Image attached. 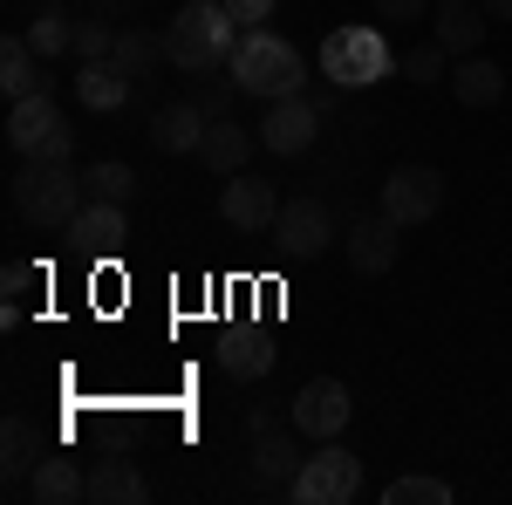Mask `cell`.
Here are the masks:
<instances>
[{"instance_id":"cell-1","label":"cell","mask_w":512,"mask_h":505,"mask_svg":"<svg viewBox=\"0 0 512 505\" xmlns=\"http://www.w3.org/2000/svg\"><path fill=\"white\" fill-rule=\"evenodd\" d=\"M14 219L21 226H35V233H69V219H76L82 205H89V185H82V171L69 157H21V171H14Z\"/></svg>"},{"instance_id":"cell-2","label":"cell","mask_w":512,"mask_h":505,"mask_svg":"<svg viewBox=\"0 0 512 505\" xmlns=\"http://www.w3.org/2000/svg\"><path fill=\"white\" fill-rule=\"evenodd\" d=\"M239 35H246V28L226 14V0H192L185 14L164 21V62L185 69V76H212L219 62H233Z\"/></svg>"},{"instance_id":"cell-3","label":"cell","mask_w":512,"mask_h":505,"mask_svg":"<svg viewBox=\"0 0 512 505\" xmlns=\"http://www.w3.org/2000/svg\"><path fill=\"white\" fill-rule=\"evenodd\" d=\"M226 76H233L246 96L280 103V96H301V89H308V62H301L294 41L267 35V28H246L239 48H233V62H226Z\"/></svg>"},{"instance_id":"cell-4","label":"cell","mask_w":512,"mask_h":505,"mask_svg":"<svg viewBox=\"0 0 512 505\" xmlns=\"http://www.w3.org/2000/svg\"><path fill=\"white\" fill-rule=\"evenodd\" d=\"M390 69H396V55L376 28H328L321 35V76L335 89H376Z\"/></svg>"},{"instance_id":"cell-5","label":"cell","mask_w":512,"mask_h":505,"mask_svg":"<svg viewBox=\"0 0 512 505\" xmlns=\"http://www.w3.org/2000/svg\"><path fill=\"white\" fill-rule=\"evenodd\" d=\"M7 144H14V157H69L76 130H69V117H62V103L41 89V96L7 103Z\"/></svg>"},{"instance_id":"cell-6","label":"cell","mask_w":512,"mask_h":505,"mask_svg":"<svg viewBox=\"0 0 512 505\" xmlns=\"http://www.w3.org/2000/svg\"><path fill=\"white\" fill-rule=\"evenodd\" d=\"M294 499L301 505H355L362 499V458H355L349 444H315L308 451V465L294 478Z\"/></svg>"},{"instance_id":"cell-7","label":"cell","mask_w":512,"mask_h":505,"mask_svg":"<svg viewBox=\"0 0 512 505\" xmlns=\"http://www.w3.org/2000/svg\"><path fill=\"white\" fill-rule=\"evenodd\" d=\"M308 437L287 424H267V417H253V485L267 492V499H294V478L308 465V451H301Z\"/></svg>"},{"instance_id":"cell-8","label":"cell","mask_w":512,"mask_h":505,"mask_svg":"<svg viewBox=\"0 0 512 505\" xmlns=\"http://www.w3.org/2000/svg\"><path fill=\"white\" fill-rule=\"evenodd\" d=\"M355 417L349 403V383H335V376H308V383L294 389V403H287V424L301 430L308 444H328V437H342Z\"/></svg>"},{"instance_id":"cell-9","label":"cell","mask_w":512,"mask_h":505,"mask_svg":"<svg viewBox=\"0 0 512 505\" xmlns=\"http://www.w3.org/2000/svg\"><path fill=\"white\" fill-rule=\"evenodd\" d=\"M328 239H335V219H328V205L315 192H294L280 198V219H274V246L294 260V267H308L328 253Z\"/></svg>"},{"instance_id":"cell-10","label":"cell","mask_w":512,"mask_h":505,"mask_svg":"<svg viewBox=\"0 0 512 505\" xmlns=\"http://www.w3.org/2000/svg\"><path fill=\"white\" fill-rule=\"evenodd\" d=\"M212 355H219V369H226L233 383H260V376L280 362L274 328H260V321H226L219 342H212Z\"/></svg>"},{"instance_id":"cell-11","label":"cell","mask_w":512,"mask_h":505,"mask_svg":"<svg viewBox=\"0 0 512 505\" xmlns=\"http://www.w3.org/2000/svg\"><path fill=\"white\" fill-rule=\"evenodd\" d=\"M315 137H321V103L308 96V89L267 103V117H260V144H267L274 157H301Z\"/></svg>"},{"instance_id":"cell-12","label":"cell","mask_w":512,"mask_h":505,"mask_svg":"<svg viewBox=\"0 0 512 505\" xmlns=\"http://www.w3.org/2000/svg\"><path fill=\"white\" fill-rule=\"evenodd\" d=\"M437 205H444V178H437L431 164H396L390 178H383V212H390L396 226H424Z\"/></svg>"},{"instance_id":"cell-13","label":"cell","mask_w":512,"mask_h":505,"mask_svg":"<svg viewBox=\"0 0 512 505\" xmlns=\"http://www.w3.org/2000/svg\"><path fill=\"white\" fill-rule=\"evenodd\" d=\"M219 219H226L233 233H274L280 192L267 185V178H253V171H233V178H226V192H219Z\"/></svg>"},{"instance_id":"cell-14","label":"cell","mask_w":512,"mask_h":505,"mask_svg":"<svg viewBox=\"0 0 512 505\" xmlns=\"http://www.w3.org/2000/svg\"><path fill=\"white\" fill-rule=\"evenodd\" d=\"M123 239H130V205L89 198L76 219H69V246H76L82 260H110V253H123Z\"/></svg>"},{"instance_id":"cell-15","label":"cell","mask_w":512,"mask_h":505,"mask_svg":"<svg viewBox=\"0 0 512 505\" xmlns=\"http://www.w3.org/2000/svg\"><path fill=\"white\" fill-rule=\"evenodd\" d=\"M396 253H403V226H396L383 205H376V212H362V219L349 226V267L362 273V280L390 273V267H396Z\"/></svg>"},{"instance_id":"cell-16","label":"cell","mask_w":512,"mask_h":505,"mask_svg":"<svg viewBox=\"0 0 512 505\" xmlns=\"http://www.w3.org/2000/svg\"><path fill=\"white\" fill-rule=\"evenodd\" d=\"M41 458H48L41 430L28 424V417H7V424H0V485H7V492H28V478H35Z\"/></svg>"},{"instance_id":"cell-17","label":"cell","mask_w":512,"mask_h":505,"mask_svg":"<svg viewBox=\"0 0 512 505\" xmlns=\"http://www.w3.org/2000/svg\"><path fill=\"white\" fill-rule=\"evenodd\" d=\"M28 499L35 505H82L89 499V465L82 458H62V451H48L28 478Z\"/></svg>"},{"instance_id":"cell-18","label":"cell","mask_w":512,"mask_h":505,"mask_svg":"<svg viewBox=\"0 0 512 505\" xmlns=\"http://www.w3.org/2000/svg\"><path fill=\"white\" fill-rule=\"evenodd\" d=\"M253 144H260V130H246V123H233V117H212V123H205L198 157H205V171L233 178V171H246V164H253Z\"/></svg>"},{"instance_id":"cell-19","label":"cell","mask_w":512,"mask_h":505,"mask_svg":"<svg viewBox=\"0 0 512 505\" xmlns=\"http://www.w3.org/2000/svg\"><path fill=\"white\" fill-rule=\"evenodd\" d=\"M431 41L451 48V62H458V55H478V41H485V7H478V0H437L431 7Z\"/></svg>"},{"instance_id":"cell-20","label":"cell","mask_w":512,"mask_h":505,"mask_svg":"<svg viewBox=\"0 0 512 505\" xmlns=\"http://www.w3.org/2000/svg\"><path fill=\"white\" fill-rule=\"evenodd\" d=\"M451 96H458L465 110H492V103L506 96V69H499L492 55H458V62H451Z\"/></svg>"},{"instance_id":"cell-21","label":"cell","mask_w":512,"mask_h":505,"mask_svg":"<svg viewBox=\"0 0 512 505\" xmlns=\"http://www.w3.org/2000/svg\"><path fill=\"white\" fill-rule=\"evenodd\" d=\"M205 110L198 103H164L158 117H151V144L158 151H171V157H198V144H205Z\"/></svg>"},{"instance_id":"cell-22","label":"cell","mask_w":512,"mask_h":505,"mask_svg":"<svg viewBox=\"0 0 512 505\" xmlns=\"http://www.w3.org/2000/svg\"><path fill=\"white\" fill-rule=\"evenodd\" d=\"M89 499L96 505H144L151 485H144L137 458H96V465H89Z\"/></svg>"},{"instance_id":"cell-23","label":"cell","mask_w":512,"mask_h":505,"mask_svg":"<svg viewBox=\"0 0 512 505\" xmlns=\"http://www.w3.org/2000/svg\"><path fill=\"white\" fill-rule=\"evenodd\" d=\"M41 62H48V55H35V41H28V35L0 41V89H7V103H21V96H41V89H48Z\"/></svg>"},{"instance_id":"cell-24","label":"cell","mask_w":512,"mask_h":505,"mask_svg":"<svg viewBox=\"0 0 512 505\" xmlns=\"http://www.w3.org/2000/svg\"><path fill=\"white\" fill-rule=\"evenodd\" d=\"M130 89H137V82L123 76L117 62H82L76 69V103L82 110H103V117H110V110L130 103Z\"/></svg>"},{"instance_id":"cell-25","label":"cell","mask_w":512,"mask_h":505,"mask_svg":"<svg viewBox=\"0 0 512 505\" xmlns=\"http://www.w3.org/2000/svg\"><path fill=\"white\" fill-rule=\"evenodd\" d=\"M110 62H117L130 82H144L151 69L164 62V35H144V28H117V48H110Z\"/></svg>"},{"instance_id":"cell-26","label":"cell","mask_w":512,"mask_h":505,"mask_svg":"<svg viewBox=\"0 0 512 505\" xmlns=\"http://www.w3.org/2000/svg\"><path fill=\"white\" fill-rule=\"evenodd\" d=\"M28 41H35V55H76V14L69 7H41L28 21Z\"/></svg>"},{"instance_id":"cell-27","label":"cell","mask_w":512,"mask_h":505,"mask_svg":"<svg viewBox=\"0 0 512 505\" xmlns=\"http://www.w3.org/2000/svg\"><path fill=\"white\" fill-rule=\"evenodd\" d=\"M41 280H48V273H41L35 260H14V267L0 273V321H7V328H21V308H28V294H35Z\"/></svg>"},{"instance_id":"cell-28","label":"cell","mask_w":512,"mask_h":505,"mask_svg":"<svg viewBox=\"0 0 512 505\" xmlns=\"http://www.w3.org/2000/svg\"><path fill=\"white\" fill-rule=\"evenodd\" d=\"M82 185H89V198H110V205H130V198H137V171L110 157V164H89V171H82Z\"/></svg>"},{"instance_id":"cell-29","label":"cell","mask_w":512,"mask_h":505,"mask_svg":"<svg viewBox=\"0 0 512 505\" xmlns=\"http://www.w3.org/2000/svg\"><path fill=\"white\" fill-rule=\"evenodd\" d=\"M458 492L444 485V478H431V471H410V478H396L390 492H383V505H451Z\"/></svg>"},{"instance_id":"cell-30","label":"cell","mask_w":512,"mask_h":505,"mask_svg":"<svg viewBox=\"0 0 512 505\" xmlns=\"http://www.w3.org/2000/svg\"><path fill=\"white\" fill-rule=\"evenodd\" d=\"M396 69L410 82H451V48L444 41H417L410 55H396Z\"/></svg>"},{"instance_id":"cell-31","label":"cell","mask_w":512,"mask_h":505,"mask_svg":"<svg viewBox=\"0 0 512 505\" xmlns=\"http://www.w3.org/2000/svg\"><path fill=\"white\" fill-rule=\"evenodd\" d=\"M110 48H117V28H103V21H76V55H82V62H110Z\"/></svg>"},{"instance_id":"cell-32","label":"cell","mask_w":512,"mask_h":505,"mask_svg":"<svg viewBox=\"0 0 512 505\" xmlns=\"http://www.w3.org/2000/svg\"><path fill=\"white\" fill-rule=\"evenodd\" d=\"M233 96H246V89H239L233 76H226V82H205V96H198V110H205V117H226V110H233Z\"/></svg>"},{"instance_id":"cell-33","label":"cell","mask_w":512,"mask_h":505,"mask_svg":"<svg viewBox=\"0 0 512 505\" xmlns=\"http://www.w3.org/2000/svg\"><path fill=\"white\" fill-rule=\"evenodd\" d=\"M369 7H376L383 21H424V14H431V0H369Z\"/></svg>"},{"instance_id":"cell-34","label":"cell","mask_w":512,"mask_h":505,"mask_svg":"<svg viewBox=\"0 0 512 505\" xmlns=\"http://www.w3.org/2000/svg\"><path fill=\"white\" fill-rule=\"evenodd\" d=\"M226 14H233L239 28H260V21L274 14V0H226Z\"/></svg>"},{"instance_id":"cell-35","label":"cell","mask_w":512,"mask_h":505,"mask_svg":"<svg viewBox=\"0 0 512 505\" xmlns=\"http://www.w3.org/2000/svg\"><path fill=\"white\" fill-rule=\"evenodd\" d=\"M485 7V21H512V0H478Z\"/></svg>"}]
</instances>
